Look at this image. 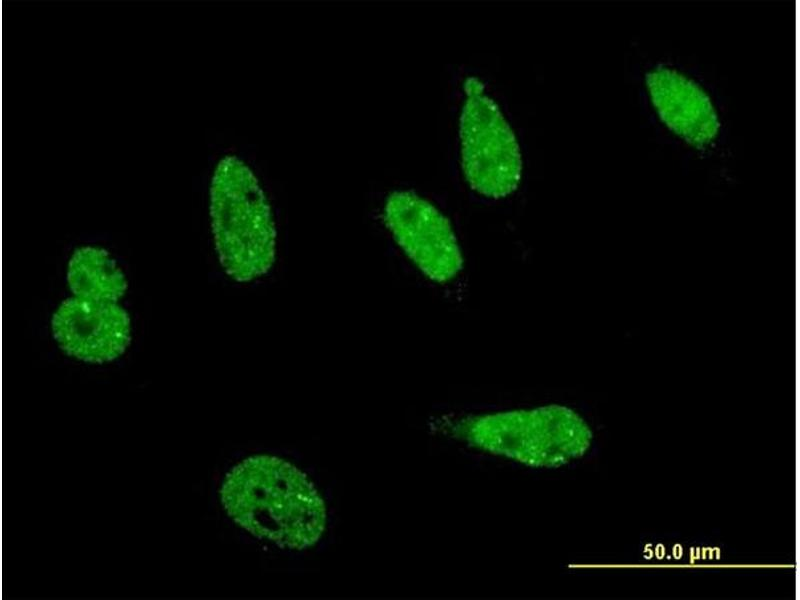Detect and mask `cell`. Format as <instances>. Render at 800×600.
Here are the masks:
<instances>
[{"instance_id": "obj_1", "label": "cell", "mask_w": 800, "mask_h": 600, "mask_svg": "<svg viewBox=\"0 0 800 600\" xmlns=\"http://www.w3.org/2000/svg\"><path fill=\"white\" fill-rule=\"evenodd\" d=\"M227 515L252 535L302 550L326 526V506L313 483L293 464L255 455L234 466L220 488Z\"/></svg>"}, {"instance_id": "obj_2", "label": "cell", "mask_w": 800, "mask_h": 600, "mask_svg": "<svg viewBox=\"0 0 800 600\" xmlns=\"http://www.w3.org/2000/svg\"><path fill=\"white\" fill-rule=\"evenodd\" d=\"M210 218L216 252L226 274L249 282L266 274L276 255L270 205L251 169L223 157L210 184Z\"/></svg>"}, {"instance_id": "obj_3", "label": "cell", "mask_w": 800, "mask_h": 600, "mask_svg": "<svg viewBox=\"0 0 800 600\" xmlns=\"http://www.w3.org/2000/svg\"><path fill=\"white\" fill-rule=\"evenodd\" d=\"M470 445L535 467H556L582 456L592 433L573 410L549 405L473 416L459 424Z\"/></svg>"}, {"instance_id": "obj_4", "label": "cell", "mask_w": 800, "mask_h": 600, "mask_svg": "<svg viewBox=\"0 0 800 600\" xmlns=\"http://www.w3.org/2000/svg\"><path fill=\"white\" fill-rule=\"evenodd\" d=\"M463 89L466 98L459 130L463 174L477 193L506 197L518 188L522 176L517 138L483 82L467 77Z\"/></svg>"}, {"instance_id": "obj_5", "label": "cell", "mask_w": 800, "mask_h": 600, "mask_svg": "<svg viewBox=\"0 0 800 600\" xmlns=\"http://www.w3.org/2000/svg\"><path fill=\"white\" fill-rule=\"evenodd\" d=\"M383 219L399 247L430 280L447 283L463 269L450 220L418 194L392 192L385 201Z\"/></svg>"}, {"instance_id": "obj_6", "label": "cell", "mask_w": 800, "mask_h": 600, "mask_svg": "<svg viewBox=\"0 0 800 600\" xmlns=\"http://www.w3.org/2000/svg\"><path fill=\"white\" fill-rule=\"evenodd\" d=\"M53 336L69 356L87 363L115 360L128 347L131 323L118 302L71 297L52 316Z\"/></svg>"}, {"instance_id": "obj_7", "label": "cell", "mask_w": 800, "mask_h": 600, "mask_svg": "<svg viewBox=\"0 0 800 600\" xmlns=\"http://www.w3.org/2000/svg\"><path fill=\"white\" fill-rule=\"evenodd\" d=\"M652 101L666 125L701 147L717 134L718 120L707 95L692 81L668 69L647 75Z\"/></svg>"}, {"instance_id": "obj_8", "label": "cell", "mask_w": 800, "mask_h": 600, "mask_svg": "<svg viewBox=\"0 0 800 600\" xmlns=\"http://www.w3.org/2000/svg\"><path fill=\"white\" fill-rule=\"evenodd\" d=\"M68 286L75 297L118 302L127 289L125 275L103 248L84 246L72 254L67 268Z\"/></svg>"}]
</instances>
